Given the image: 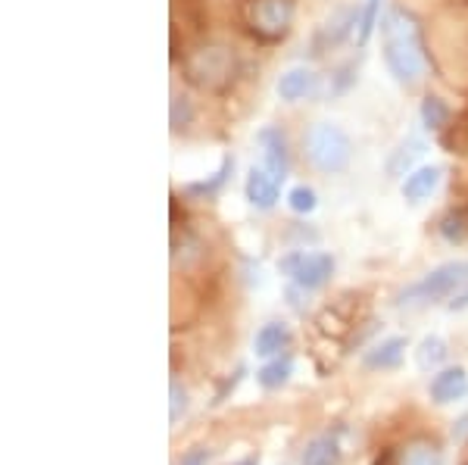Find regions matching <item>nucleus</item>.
Masks as SVG:
<instances>
[{
    "label": "nucleus",
    "mask_w": 468,
    "mask_h": 465,
    "mask_svg": "<svg viewBox=\"0 0 468 465\" xmlns=\"http://www.w3.org/2000/svg\"><path fill=\"white\" fill-rule=\"evenodd\" d=\"M384 63H388V72L406 88H415L425 79L428 54L425 41H421V28L412 13L390 10L388 19H384Z\"/></svg>",
    "instance_id": "1"
},
{
    "label": "nucleus",
    "mask_w": 468,
    "mask_h": 465,
    "mask_svg": "<svg viewBox=\"0 0 468 465\" xmlns=\"http://www.w3.org/2000/svg\"><path fill=\"white\" fill-rule=\"evenodd\" d=\"M185 79L191 81L200 91H229V88L238 81L240 72V59L234 54V48L218 41H207L200 48H194L191 54L185 57Z\"/></svg>",
    "instance_id": "2"
},
{
    "label": "nucleus",
    "mask_w": 468,
    "mask_h": 465,
    "mask_svg": "<svg viewBox=\"0 0 468 465\" xmlns=\"http://www.w3.org/2000/svg\"><path fill=\"white\" fill-rule=\"evenodd\" d=\"M306 144V160L324 175H335L350 166L353 156V141L341 125L335 122H315L303 138Z\"/></svg>",
    "instance_id": "3"
},
{
    "label": "nucleus",
    "mask_w": 468,
    "mask_h": 465,
    "mask_svg": "<svg viewBox=\"0 0 468 465\" xmlns=\"http://www.w3.org/2000/svg\"><path fill=\"white\" fill-rule=\"evenodd\" d=\"M468 284V262H443V266L431 269L421 275L419 281L410 284L403 294L397 297V306H428L437 300L450 297L456 288Z\"/></svg>",
    "instance_id": "4"
},
{
    "label": "nucleus",
    "mask_w": 468,
    "mask_h": 465,
    "mask_svg": "<svg viewBox=\"0 0 468 465\" xmlns=\"http://www.w3.org/2000/svg\"><path fill=\"white\" fill-rule=\"evenodd\" d=\"M293 0H247V26L260 41H282L293 26Z\"/></svg>",
    "instance_id": "5"
},
{
    "label": "nucleus",
    "mask_w": 468,
    "mask_h": 465,
    "mask_svg": "<svg viewBox=\"0 0 468 465\" xmlns=\"http://www.w3.org/2000/svg\"><path fill=\"white\" fill-rule=\"evenodd\" d=\"M282 272L288 275L293 284H300L303 291H315L335 275V259H331L328 253L297 250L282 259Z\"/></svg>",
    "instance_id": "6"
},
{
    "label": "nucleus",
    "mask_w": 468,
    "mask_h": 465,
    "mask_svg": "<svg viewBox=\"0 0 468 465\" xmlns=\"http://www.w3.org/2000/svg\"><path fill=\"white\" fill-rule=\"evenodd\" d=\"M256 141H260V147H262V163H266V172L271 178H278V182H282V178L288 175V169H291V150H288V138H284V132L275 129V125H266V129L256 134Z\"/></svg>",
    "instance_id": "7"
},
{
    "label": "nucleus",
    "mask_w": 468,
    "mask_h": 465,
    "mask_svg": "<svg viewBox=\"0 0 468 465\" xmlns=\"http://www.w3.org/2000/svg\"><path fill=\"white\" fill-rule=\"evenodd\" d=\"M468 396V372L463 365H450V369H441L431 381V400L437 407H450L456 400H465Z\"/></svg>",
    "instance_id": "8"
},
{
    "label": "nucleus",
    "mask_w": 468,
    "mask_h": 465,
    "mask_svg": "<svg viewBox=\"0 0 468 465\" xmlns=\"http://www.w3.org/2000/svg\"><path fill=\"white\" fill-rule=\"evenodd\" d=\"M356 16H359L356 6H341V10H337L335 16H331V19L319 28V35H315V54L337 48V44H341L346 35L356 32Z\"/></svg>",
    "instance_id": "9"
},
{
    "label": "nucleus",
    "mask_w": 468,
    "mask_h": 465,
    "mask_svg": "<svg viewBox=\"0 0 468 465\" xmlns=\"http://www.w3.org/2000/svg\"><path fill=\"white\" fill-rule=\"evenodd\" d=\"M403 356H406V337H384L372 350H366L362 365L372 372H388V369H397V365L403 363Z\"/></svg>",
    "instance_id": "10"
},
{
    "label": "nucleus",
    "mask_w": 468,
    "mask_h": 465,
    "mask_svg": "<svg viewBox=\"0 0 468 465\" xmlns=\"http://www.w3.org/2000/svg\"><path fill=\"white\" fill-rule=\"evenodd\" d=\"M315 85H319V75L313 69H306V66H297V69H288L278 79V97L288 103H297L313 94Z\"/></svg>",
    "instance_id": "11"
},
{
    "label": "nucleus",
    "mask_w": 468,
    "mask_h": 465,
    "mask_svg": "<svg viewBox=\"0 0 468 465\" xmlns=\"http://www.w3.org/2000/svg\"><path fill=\"white\" fill-rule=\"evenodd\" d=\"M441 175H443L441 166H419V169H412L410 175L403 178V197L410 200V204H421V200L431 197V194L437 191V185H441Z\"/></svg>",
    "instance_id": "12"
},
{
    "label": "nucleus",
    "mask_w": 468,
    "mask_h": 465,
    "mask_svg": "<svg viewBox=\"0 0 468 465\" xmlns=\"http://www.w3.org/2000/svg\"><path fill=\"white\" fill-rule=\"evenodd\" d=\"M291 343V328L284 322H266V325L256 332V341H253V350L256 356L262 359H271V356H282Z\"/></svg>",
    "instance_id": "13"
},
{
    "label": "nucleus",
    "mask_w": 468,
    "mask_h": 465,
    "mask_svg": "<svg viewBox=\"0 0 468 465\" xmlns=\"http://www.w3.org/2000/svg\"><path fill=\"white\" fill-rule=\"evenodd\" d=\"M247 200L256 209H271L278 204V178H271L266 166L262 169L253 166L250 175H247Z\"/></svg>",
    "instance_id": "14"
},
{
    "label": "nucleus",
    "mask_w": 468,
    "mask_h": 465,
    "mask_svg": "<svg viewBox=\"0 0 468 465\" xmlns=\"http://www.w3.org/2000/svg\"><path fill=\"white\" fill-rule=\"evenodd\" d=\"M341 440H337V434H319V438H313L303 449V456H300V465H341Z\"/></svg>",
    "instance_id": "15"
},
{
    "label": "nucleus",
    "mask_w": 468,
    "mask_h": 465,
    "mask_svg": "<svg viewBox=\"0 0 468 465\" xmlns=\"http://www.w3.org/2000/svg\"><path fill=\"white\" fill-rule=\"evenodd\" d=\"M425 156V141H419V138H410V141H403L394 153H390V160H388V175H410V172L415 169V163Z\"/></svg>",
    "instance_id": "16"
},
{
    "label": "nucleus",
    "mask_w": 468,
    "mask_h": 465,
    "mask_svg": "<svg viewBox=\"0 0 468 465\" xmlns=\"http://www.w3.org/2000/svg\"><path fill=\"white\" fill-rule=\"evenodd\" d=\"M291 375H293V356L282 354V356H271L269 363L256 372V381H260L266 391H278V387L288 385Z\"/></svg>",
    "instance_id": "17"
},
{
    "label": "nucleus",
    "mask_w": 468,
    "mask_h": 465,
    "mask_svg": "<svg viewBox=\"0 0 468 465\" xmlns=\"http://www.w3.org/2000/svg\"><path fill=\"white\" fill-rule=\"evenodd\" d=\"M399 465H443V453L431 440H412L399 453Z\"/></svg>",
    "instance_id": "18"
},
{
    "label": "nucleus",
    "mask_w": 468,
    "mask_h": 465,
    "mask_svg": "<svg viewBox=\"0 0 468 465\" xmlns=\"http://www.w3.org/2000/svg\"><path fill=\"white\" fill-rule=\"evenodd\" d=\"M447 343L441 341L437 334L425 337V341L419 343V350H415V365H419L421 372H431V369H441L443 359H447Z\"/></svg>",
    "instance_id": "19"
},
{
    "label": "nucleus",
    "mask_w": 468,
    "mask_h": 465,
    "mask_svg": "<svg viewBox=\"0 0 468 465\" xmlns=\"http://www.w3.org/2000/svg\"><path fill=\"white\" fill-rule=\"evenodd\" d=\"M378 16H381V0H362L359 6V16H356V44L359 48H366L368 37H372L375 26H378Z\"/></svg>",
    "instance_id": "20"
},
{
    "label": "nucleus",
    "mask_w": 468,
    "mask_h": 465,
    "mask_svg": "<svg viewBox=\"0 0 468 465\" xmlns=\"http://www.w3.org/2000/svg\"><path fill=\"white\" fill-rule=\"evenodd\" d=\"M450 122V107L441 100V97H425V103H421V125H425L428 132H443Z\"/></svg>",
    "instance_id": "21"
},
{
    "label": "nucleus",
    "mask_w": 468,
    "mask_h": 465,
    "mask_svg": "<svg viewBox=\"0 0 468 465\" xmlns=\"http://www.w3.org/2000/svg\"><path fill=\"white\" fill-rule=\"evenodd\" d=\"M441 235L450 244H463L468 238V209H452L441 219Z\"/></svg>",
    "instance_id": "22"
},
{
    "label": "nucleus",
    "mask_w": 468,
    "mask_h": 465,
    "mask_svg": "<svg viewBox=\"0 0 468 465\" xmlns=\"http://www.w3.org/2000/svg\"><path fill=\"white\" fill-rule=\"evenodd\" d=\"M231 169H234V160L231 156H225L222 160V166H218V172L209 182H197V185H187V194H194V197H213V194L222 187L225 182H229V175H231Z\"/></svg>",
    "instance_id": "23"
},
{
    "label": "nucleus",
    "mask_w": 468,
    "mask_h": 465,
    "mask_svg": "<svg viewBox=\"0 0 468 465\" xmlns=\"http://www.w3.org/2000/svg\"><path fill=\"white\" fill-rule=\"evenodd\" d=\"M288 206L293 213L309 216V213H315V206H319V197H315V191L309 185H297V187H291V194H288Z\"/></svg>",
    "instance_id": "24"
},
{
    "label": "nucleus",
    "mask_w": 468,
    "mask_h": 465,
    "mask_svg": "<svg viewBox=\"0 0 468 465\" xmlns=\"http://www.w3.org/2000/svg\"><path fill=\"white\" fill-rule=\"evenodd\" d=\"M169 396H172V400H169V422L176 425L178 418L187 412V391L178 385V381H172V385H169Z\"/></svg>",
    "instance_id": "25"
},
{
    "label": "nucleus",
    "mask_w": 468,
    "mask_h": 465,
    "mask_svg": "<svg viewBox=\"0 0 468 465\" xmlns=\"http://www.w3.org/2000/svg\"><path fill=\"white\" fill-rule=\"evenodd\" d=\"M191 122V103L185 100V97H172V132L185 129V125Z\"/></svg>",
    "instance_id": "26"
},
{
    "label": "nucleus",
    "mask_w": 468,
    "mask_h": 465,
    "mask_svg": "<svg viewBox=\"0 0 468 465\" xmlns=\"http://www.w3.org/2000/svg\"><path fill=\"white\" fill-rule=\"evenodd\" d=\"M209 462V449L207 447H191L176 465H207Z\"/></svg>",
    "instance_id": "27"
},
{
    "label": "nucleus",
    "mask_w": 468,
    "mask_h": 465,
    "mask_svg": "<svg viewBox=\"0 0 468 465\" xmlns=\"http://www.w3.org/2000/svg\"><path fill=\"white\" fill-rule=\"evenodd\" d=\"M450 310H452V312H463V310H468V288H465L459 297H452V300H450Z\"/></svg>",
    "instance_id": "28"
},
{
    "label": "nucleus",
    "mask_w": 468,
    "mask_h": 465,
    "mask_svg": "<svg viewBox=\"0 0 468 465\" xmlns=\"http://www.w3.org/2000/svg\"><path fill=\"white\" fill-rule=\"evenodd\" d=\"M234 465H260V456H247V460L234 462Z\"/></svg>",
    "instance_id": "29"
},
{
    "label": "nucleus",
    "mask_w": 468,
    "mask_h": 465,
    "mask_svg": "<svg viewBox=\"0 0 468 465\" xmlns=\"http://www.w3.org/2000/svg\"><path fill=\"white\" fill-rule=\"evenodd\" d=\"M465 465H468V462H465Z\"/></svg>",
    "instance_id": "30"
}]
</instances>
